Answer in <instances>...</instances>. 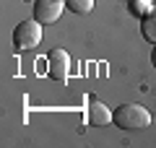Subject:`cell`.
I'll return each mask as SVG.
<instances>
[{
	"mask_svg": "<svg viewBox=\"0 0 156 148\" xmlns=\"http://www.w3.org/2000/svg\"><path fill=\"white\" fill-rule=\"evenodd\" d=\"M140 31L148 42H156V8H151L143 16V23H140Z\"/></svg>",
	"mask_w": 156,
	"mask_h": 148,
	"instance_id": "8992f818",
	"label": "cell"
},
{
	"mask_svg": "<svg viewBox=\"0 0 156 148\" xmlns=\"http://www.w3.org/2000/svg\"><path fill=\"white\" fill-rule=\"evenodd\" d=\"M42 23L34 18V21H21L16 29H13V47L16 52H29L34 49L39 42H42Z\"/></svg>",
	"mask_w": 156,
	"mask_h": 148,
	"instance_id": "7a4b0ae2",
	"label": "cell"
},
{
	"mask_svg": "<svg viewBox=\"0 0 156 148\" xmlns=\"http://www.w3.org/2000/svg\"><path fill=\"white\" fill-rule=\"evenodd\" d=\"M47 65H50V78L52 81H68V68H70V57H68L65 49H52L50 57H47Z\"/></svg>",
	"mask_w": 156,
	"mask_h": 148,
	"instance_id": "277c9868",
	"label": "cell"
},
{
	"mask_svg": "<svg viewBox=\"0 0 156 148\" xmlns=\"http://www.w3.org/2000/svg\"><path fill=\"white\" fill-rule=\"evenodd\" d=\"M112 122H115L120 130H143V127L151 125V112L140 104H120L115 112H112Z\"/></svg>",
	"mask_w": 156,
	"mask_h": 148,
	"instance_id": "6da1fadb",
	"label": "cell"
},
{
	"mask_svg": "<svg viewBox=\"0 0 156 148\" xmlns=\"http://www.w3.org/2000/svg\"><path fill=\"white\" fill-rule=\"evenodd\" d=\"M65 8L76 16H86L94 11V0H65Z\"/></svg>",
	"mask_w": 156,
	"mask_h": 148,
	"instance_id": "52a82bcc",
	"label": "cell"
},
{
	"mask_svg": "<svg viewBox=\"0 0 156 148\" xmlns=\"http://www.w3.org/2000/svg\"><path fill=\"white\" fill-rule=\"evenodd\" d=\"M109 122H112V112L107 109L101 101H91L89 104V125L104 127V125H109Z\"/></svg>",
	"mask_w": 156,
	"mask_h": 148,
	"instance_id": "5b68a950",
	"label": "cell"
},
{
	"mask_svg": "<svg viewBox=\"0 0 156 148\" xmlns=\"http://www.w3.org/2000/svg\"><path fill=\"white\" fill-rule=\"evenodd\" d=\"M151 62H154V68H156V47H154V52H151Z\"/></svg>",
	"mask_w": 156,
	"mask_h": 148,
	"instance_id": "ba28073f",
	"label": "cell"
},
{
	"mask_svg": "<svg viewBox=\"0 0 156 148\" xmlns=\"http://www.w3.org/2000/svg\"><path fill=\"white\" fill-rule=\"evenodd\" d=\"M65 11V0H37L34 3V18L42 26L44 23H55Z\"/></svg>",
	"mask_w": 156,
	"mask_h": 148,
	"instance_id": "3957f363",
	"label": "cell"
}]
</instances>
